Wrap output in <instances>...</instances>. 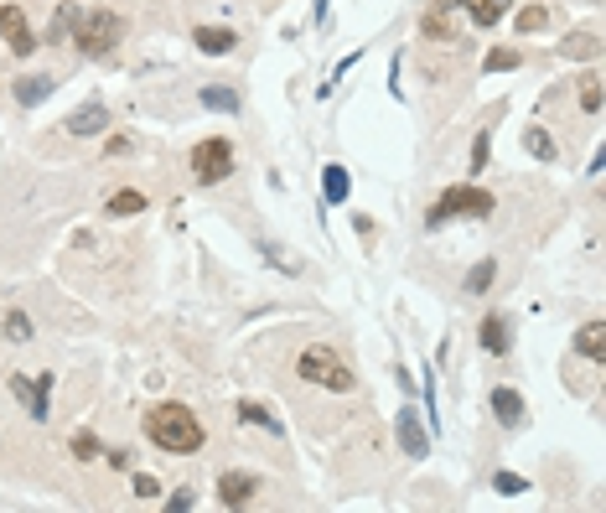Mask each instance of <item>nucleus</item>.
<instances>
[{
    "mask_svg": "<svg viewBox=\"0 0 606 513\" xmlns=\"http://www.w3.org/2000/svg\"><path fill=\"white\" fill-rule=\"evenodd\" d=\"M347 192H353L347 166H342V161H327V166H322V208H342Z\"/></svg>",
    "mask_w": 606,
    "mask_h": 513,
    "instance_id": "nucleus-13",
    "label": "nucleus"
},
{
    "mask_svg": "<svg viewBox=\"0 0 606 513\" xmlns=\"http://www.w3.org/2000/svg\"><path fill=\"white\" fill-rule=\"evenodd\" d=\"M11 394H16L21 405H27V399H31V379H27V373H16V379H11Z\"/></svg>",
    "mask_w": 606,
    "mask_h": 513,
    "instance_id": "nucleus-36",
    "label": "nucleus"
},
{
    "mask_svg": "<svg viewBox=\"0 0 606 513\" xmlns=\"http://www.w3.org/2000/svg\"><path fill=\"white\" fill-rule=\"evenodd\" d=\"M254 493H259V477H254V472H223V477H218V503H223V509L254 503Z\"/></svg>",
    "mask_w": 606,
    "mask_h": 513,
    "instance_id": "nucleus-11",
    "label": "nucleus"
},
{
    "mask_svg": "<svg viewBox=\"0 0 606 513\" xmlns=\"http://www.w3.org/2000/svg\"><path fill=\"white\" fill-rule=\"evenodd\" d=\"M58 93V78L52 73H27V78H16V104L21 109H36L42 99H52Z\"/></svg>",
    "mask_w": 606,
    "mask_h": 513,
    "instance_id": "nucleus-14",
    "label": "nucleus"
},
{
    "mask_svg": "<svg viewBox=\"0 0 606 513\" xmlns=\"http://www.w3.org/2000/svg\"><path fill=\"white\" fill-rule=\"evenodd\" d=\"M130 493H135L140 503H155V498H161V483H155V477H146V472H135V477H130Z\"/></svg>",
    "mask_w": 606,
    "mask_h": 513,
    "instance_id": "nucleus-33",
    "label": "nucleus"
},
{
    "mask_svg": "<svg viewBox=\"0 0 606 513\" xmlns=\"http://www.w3.org/2000/svg\"><path fill=\"white\" fill-rule=\"evenodd\" d=\"M146 203H151V197H146L140 187H120V192L104 197V212H109V218H135V212H146Z\"/></svg>",
    "mask_w": 606,
    "mask_h": 513,
    "instance_id": "nucleus-18",
    "label": "nucleus"
},
{
    "mask_svg": "<svg viewBox=\"0 0 606 513\" xmlns=\"http://www.w3.org/2000/svg\"><path fill=\"white\" fill-rule=\"evenodd\" d=\"M514 27H518V36H529V31H545L549 27V11L545 5H523L514 16Z\"/></svg>",
    "mask_w": 606,
    "mask_h": 513,
    "instance_id": "nucleus-29",
    "label": "nucleus"
},
{
    "mask_svg": "<svg viewBox=\"0 0 606 513\" xmlns=\"http://www.w3.org/2000/svg\"><path fill=\"white\" fill-rule=\"evenodd\" d=\"M492 493H503V498H518V493H529V483H523L518 472H492Z\"/></svg>",
    "mask_w": 606,
    "mask_h": 513,
    "instance_id": "nucleus-32",
    "label": "nucleus"
},
{
    "mask_svg": "<svg viewBox=\"0 0 606 513\" xmlns=\"http://www.w3.org/2000/svg\"><path fill=\"white\" fill-rule=\"evenodd\" d=\"M234 415H239L243 425H254V430H270L275 441L285 436V425L275 421V415H270V410H265V405H259V399H239V405H234Z\"/></svg>",
    "mask_w": 606,
    "mask_h": 513,
    "instance_id": "nucleus-19",
    "label": "nucleus"
},
{
    "mask_svg": "<svg viewBox=\"0 0 606 513\" xmlns=\"http://www.w3.org/2000/svg\"><path fill=\"white\" fill-rule=\"evenodd\" d=\"M580 109H586V115H602V78H596V73L580 78Z\"/></svg>",
    "mask_w": 606,
    "mask_h": 513,
    "instance_id": "nucleus-31",
    "label": "nucleus"
},
{
    "mask_svg": "<svg viewBox=\"0 0 606 513\" xmlns=\"http://www.w3.org/2000/svg\"><path fill=\"white\" fill-rule=\"evenodd\" d=\"M0 333L11 337V342H31V333H36V327H31V317H27V311H5Z\"/></svg>",
    "mask_w": 606,
    "mask_h": 513,
    "instance_id": "nucleus-28",
    "label": "nucleus"
},
{
    "mask_svg": "<svg viewBox=\"0 0 606 513\" xmlns=\"http://www.w3.org/2000/svg\"><path fill=\"white\" fill-rule=\"evenodd\" d=\"M140 430H146V441H151L155 452H166V456H197L203 441H208L203 421L187 410L182 399H161V405H151V410L140 415Z\"/></svg>",
    "mask_w": 606,
    "mask_h": 513,
    "instance_id": "nucleus-1",
    "label": "nucleus"
},
{
    "mask_svg": "<svg viewBox=\"0 0 606 513\" xmlns=\"http://www.w3.org/2000/svg\"><path fill=\"white\" fill-rule=\"evenodd\" d=\"M560 52H565V58H596L602 42H596V31H570V36L560 42Z\"/></svg>",
    "mask_w": 606,
    "mask_h": 513,
    "instance_id": "nucleus-26",
    "label": "nucleus"
},
{
    "mask_svg": "<svg viewBox=\"0 0 606 513\" xmlns=\"http://www.w3.org/2000/svg\"><path fill=\"white\" fill-rule=\"evenodd\" d=\"M420 36L425 42H446V36H451V5H446V0H430V5H425Z\"/></svg>",
    "mask_w": 606,
    "mask_h": 513,
    "instance_id": "nucleus-16",
    "label": "nucleus"
},
{
    "mask_svg": "<svg viewBox=\"0 0 606 513\" xmlns=\"http://www.w3.org/2000/svg\"><path fill=\"white\" fill-rule=\"evenodd\" d=\"M389 93H395V99H399V52H395V58H389Z\"/></svg>",
    "mask_w": 606,
    "mask_h": 513,
    "instance_id": "nucleus-39",
    "label": "nucleus"
},
{
    "mask_svg": "<svg viewBox=\"0 0 606 513\" xmlns=\"http://www.w3.org/2000/svg\"><path fill=\"white\" fill-rule=\"evenodd\" d=\"M62 124H68V135L89 140V135H104V130L115 124V115H109V104H99V99H89L84 109H73V115H68Z\"/></svg>",
    "mask_w": 606,
    "mask_h": 513,
    "instance_id": "nucleus-10",
    "label": "nucleus"
},
{
    "mask_svg": "<svg viewBox=\"0 0 606 513\" xmlns=\"http://www.w3.org/2000/svg\"><path fill=\"white\" fill-rule=\"evenodd\" d=\"M27 415L36 425L52 415V373H36V384H31V399H27Z\"/></svg>",
    "mask_w": 606,
    "mask_h": 513,
    "instance_id": "nucleus-23",
    "label": "nucleus"
},
{
    "mask_svg": "<svg viewBox=\"0 0 606 513\" xmlns=\"http://www.w3.org/2000/svg\"><path fill=\"white\" fill-rule=\"evenodd\" d=\"M296 373H301L306 384H316V389H332V394H353L358 389V373L342 363V353L332 348H322V342H311L296 353Z\"/></svg>",
    "mask_w": 606,
    "mask_h": 513,
    "instance_id": "nucleus-3",
    "label": "nucleus"
},
{
    "mask_svg": "<svg viewBox=\"0 0 606 513\" xmlns=\"http://www.w3.org/2000/svg\"><path fill=\"white\" fill-rule=\"evenodd\" d=\"M523 151L534 156V161H560V146H554V135H549L545 124H529L523 130Z\"/></svg>",
    "mask_w": 606,
    "mask_h": 513,
    "instance_id": "nucleus-21",
    "label": "nucleus"
},
{
    "mask_svg": "<svg viewBox=\"0 0 606 513\" xmlns=\"http://www.w3.org/2000/svg\"><path fill=\"white\" fill-rule=\"evenodd\" d=\"M570 348H576L580 358H591L596 368H602V363H606V327H602V322H586V327L576 333V342H570Z\"/></svg>",
    "mask_w": 606,
    "mask_h": 513,
    "instance_id": "nucleus-17",
    "label": "nucleus"
},
{
    "mask_svg": "<svg viewBox=\"0 0 606 513\" xmlns=\"http://www.w3.org/2000/svg\"><path fill=\"white\" fill-rule=\"evenodd\" d=\"M187 166H192L197 187H218V181H228L234 172H239V161H234V140H228V135H208V140H197Z\"/></svg>",
    "mask_w": 606,
    "mask_h": 513,
    "instance_id": "nucleus-5",
    "label": "nucleus"
},
{
    "mask_svg": "<svg viewBox=\"0 0 606 513\" xmlns=\"http://www.w3.org/2000/svg\"><path fill=\"white\" fill-rule=\"evenodd\" d=\"M124 42V21L115 11H84V21L73 31V47L84 52V58H115Z\"/></svg>",
    "mask_w": 606,
    "mask_h": 513,
    "instance_id": "nucleus-4",
    "label": "nucleus"
},
{
    "mask_svg": "<svg viewBox=\"0 0 606 513\" xmlns=\"http://www.w3.org/2000/svg\"><path fill=\"white\" fill-rule=\"evenodd\" d=\"M0 36L11 42V52H16V58H31V52H36V42H42V36H31V21H27V11H21V5H0Z\"/></svg>",
    "mask_w": 606,
    "mask_h": 513,
    "instance_id": "nucleus-9",
    "label": "nucleus"
},
{
    "mask_svg": "<svg viewBox=\"0 0 606 513\" xmlns=\"http://www.w3.org/2000/svg\"><path fill=\"white\" fill-rule=\"evenodd\" d=\"M487 410H492V421L503 425V430H523V421H529V405H523V394L514 384H498V389L487 394Z\"/></svg>",
    "mask_w": 606,
    "mask_h": 513,
    "instance_id": "nucleus-8",
    "label": "nucleus"
},
{
    "mask_svg": "<svg viewBox=\"0 0 606 513\" xmlns=\"http://www.w3.org/2000/svg\"><path fill=\"white\" fill-rule=\"evenodd\" d=\"M68 452H73V461H93V456H104V441L93 430H73L68 436Z\"/></svg>",
    "mask_w": 606,
    "mask_h": 513,
    "instance_id": "nucleus-27",
    "label": "nucleus"
},
{
    "mask_svg": "<svg viewBox=\"0 0 606 513\" xmlns=\"http://www.w3.org/2000/svg\"><path fill=\"white\" fill-rule=\"evenodd\" d=\"M461 11L472 16V27H482V31H492L508 11H514V0H461Z\"/></svg>",
    "mask_w": 606,
    "mask_h": 513,
    "instance_id": "nucleus-15",
    "label": "nucleus"
},
{
    "mask_svg": "<svg viewBox=\"0 0 606 513\" xmlns=\"http://www.w3.org/2000/svg\"><path fill=\"white\" fill-rule=\"evenodd\" d=\"M492 212H498V197H492L487 187H477V181H461V187H446V192L425 208V228L435 234V228H446L456 218H492Z\"/></svg>",
    "mask_w": 606,
    "mask_h": 513,
    "instance_id": "nucleus-2",
    "label": "nucleus"
},
{
    "mask_svg": "<svg viewBox=\"0 0 606 513\" xmlns=\"http://www.w3.org/2000/svg\"><path fill=\"white\" fill-rule=\"evenodd\" d=\"M518 62H523V52H518V47H492V52H487V73H514Z\"/></svg>",
    "mask_w": 606,
    "mask_h": 513,
    "instance_id": "nucleus-30",
    "label": "nucleus"
},
{
    "mask_svg": "<svg viewBox=\"0 0 606 513\" xmlns=\"http://www.w3.org/2000/svg\"><path fill=\"white\" fill-rule=\"evenodd\" d=\"M487 161H492V120H487V130H477V140H472V161H466V177L477 181L487 172Z\"/></svg>",
    "mask_w": 606,
    "mask_h": 513,
    "instance_id": "nucleus-25",
    "label": "nucleus"
},
{
    "mask_svg": "<svg viewBox=\"0 0 606 513\" xmlns=\"http://www.w3.org/2000/svg\"><path fill=\"white\" fill-rule=\"evenodd\" d=\"M395 436H399V452L410 456V461L430 456V430H425V421H420L415 405H404V410L395 415Z\"/></svg>",
    "mask_w": 606,
    "mask_h": 513,
    "instance_id": "nucleus-6",
    "label": "nucleus"
},
{
    "mask_svg": "<svg viewBox=\"0 0 606 513\" xmlns=\"http://www.w3.org/2000/svg\"><path fill=\"white\" fill-rule=\"evenodd\" d=\"M492 280H498V260L487 254V260H477V265L466 270V280H461V291H466V296H487V285H492Z\"/></svg>",
    "mask_w": 606,
    "mask_h": 513,
    "instance_id": "nucleus-24",
    "label": "nucleus"
},
{
    "mask_svg": "<svg viewBox=\"0 0 606 513\" xmlns=\"http://www.w3.org/2000/svg\"><path fill=\"white\" fill-rule=\"evenodd\" d=\"M197 104H203V109H218V115H239V109H243L239 89H223V84H208V89H197Z\"/></svg>",
    "mask_w": 606,
    "mask_h": 513,
    "instance_id": "nucleus-20",
    "label": "nucleus"
},
{
    "mask_svg": "<svg viewBox=\"0 0 606 513\" xmlns=\"http://www.w3.org/2000/svg\"><path fill=\"white\" fill-rule=\"evenodd\" d=\"M104 461L115 472H135V452H124V446H104Z\"/></svg>",
    "mask_w": 606,
    "mask_h": 513,
    "instance_id": "nucleus-34",
    "label": "nucleus"
},
{
    "mask_svg": "<svg viewBox=\"0 0 606 513\" xmlns=\"http://www.w3.org/2000/svg\"><path fill=\"white\" fill-rule=\"evenodd\" d=\"M78 21H84V11H78L73 0H62V5H58V16H52V27H47V42H73Z\"/></svg>",
    "mask_w": 606,
    "mask_h": 513,
    "instance_id": "nucleus-22",
    "label": "nucleus"
},
{
    "mask_svg": "<svg viewBox=\"0 0 606 513\" xmlns=\"http://www.w3.org/2000/svg\"><path fill=\"white\" fill-rule=\"evenodd\" d=\"M477 348H482L487 358H508L514 353V322L503 311H487L482 322H477Z\"/></svg>",
    "mask_w": 606,
    "mask_h": 513,
    "instance_id": "nucleus-7",
    "label": "nucleus"
},
{
    "mask_svg": "<svg viewBox=\"0 0 606 513\" xmlns=\"http://www.w3.org/2000/svg\"><path fill=\"white\" fill-rule=\"evenodd\" d=\"M166 509H171V513H187V509H192V493H187V487H182V493H171V498H166Z\"/></svg>",
    "mask_w": 606,
    "mask_h": 513,
    "instance_id": "nucleus-37",
    "label": "nucleus"
},
{
    "mask_svg": "<svg viewBox=\"0 0 606 513\" xmlns=\"http://www.w3.org/2000/svg\"><path fill=\"white\" fill-rule=\"evenodd\" d=\"M192 42H197V52H208V58H228V52H239V31H234V27H197V31H192Z\"/></svg>",
    "mask_w": 606,
    "mask_h": 513,
    "instance_id": "nucleus-12",
    "label": "nucleus"
},
{
    "mask_svg": "<svg viewBox=\"0 0 606 513\" xmlns=\"http://www.w3.org/2000/svg\"><path fill=\"white\" fill-rule=\"evenodd\" d=\"M124 151H130V135H109V140H104V156H109V161L124 156Z\"/></svg>",
    "mask_w": 606,
    "mask_h": 513,
    "instance_id": "nucleus-35",
    "label": "nucleus"
},
{
    "mask_svg": "<svg viewBox=\"0 0 606 513\" xmlns=\"http://www.w3.org/2000/svg\"><path fill=\"white\" fill-rule=\"evenodd\" d=\"M353 234H358V239L373 234V218H368V212H353Z\"/></svg>",
    "mask_w": 606,
    "mask_h": 513,
    "instance_id": "nucleus-38",
    "label": "nucleus"
}]
</instances>
